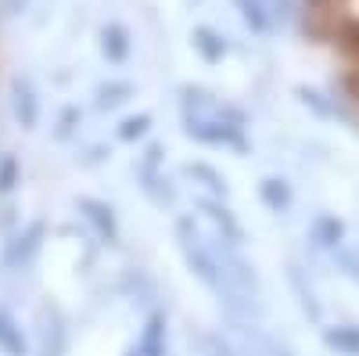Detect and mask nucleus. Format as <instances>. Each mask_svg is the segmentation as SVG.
Wrapping results in <instances>:
<instances>
[{
  "instance_id": "nucleus-14",
  "label": "nucleus",
  "mask_w": 359,
  "mask_h": 356,
  "mask_svg": "<svg viewBox=\"0 0 359 356\" xmlns=\"http://www.w3.org/2000/svg\"><path fill=\"white\" fill-rule=\"evenodd\" d=\"M147 123H151L147 115L126 119V123H123V130H118V140H137V137H144V133H147Z\"/></svg>"
},
{
  "instance_id": "nucleus-11",
  "label": "nucleus",
  "mask_w": 359,
  "mask_h": 356,
  "mask_svg": "<svg viewBox=\"0 0 359 356\" xmlns=\"http://www.w3.org/2000/svg\"><path fill=\"white\" fill-rule=\"evenodd\" d=\"M323 342L345 352V356H359V328L355 324H341V328H327L323 331Z\"/></svg>"
},
{
  "instance_id": "nucleus-10",
  "label": "nucleus",
  "mask_w": 359,
  "mask_h": 356,
  "mask_svg": "<svg viewBox=\"0 0 359 356\" xmlns=\"http://www.w3.org/2000/svg\"><path fill=\"white\" fill-rule=\"evenodd\" d=\"M15 115L22 130H36V119H40V105L33 98V91H29L25 83H15Z\"/></svg>"
},
{
  "instance_id": "nucleus-3",
  "label": "nucleus",
  "mask_w": 359,
  "mask_h": 356,
  "mask_svg": "<svg viewBox=\"0 0 359 356\" xmlns=\"http://www.w3.org/2000/svg\"><path fill=\"white\" fill-rule=\"evenodd\" d=\"M76 205H79V213L86 216V223L101 234V242H108V245L118 242V223H115V216H111V205H104V202H97V198H86V195H83Z\"/></svg>"
},
{
  "instance_id": "nucleus-5",
  "label": "nucleus",
  "mask_w": 359,
  "mask_h": 356,
  "mask_svg": "<svg viewBox=\"0 0 359 356\" xmlns=\"http://www.w3.org/2000/svg\"><path fill=\"white\" fill-rule=\"evenodd\" d=\"M198 205L205 209V216L216 223L219 237H226L230 245H245V230H241V223L230 216V209H226L223 202H216V198H198Z\"/></svg>"
},
{
  "instance_id": "nucleus-6",
  "label": "nucleus",
  "mask_w": 359,
  "mask_h": 356,
  "mask_svg": "<svg viewBox=\"0 0 359 356\" xmlns=\"http://www.w3.org/2000/svg\"><path fill=\"white\" fill-rule=\"evenodd\" d=\"M259 198H262V205L269 213H287L291 209V187L280 180V176H266V180L259 184Z\"/></svg>"
},
{
  "instance_id": "nucleus-9",
  "label": "nucleus",
  "mask_w": 359,
  "mask_h": 356,
  "mask_svg": "<svg viewBox=\"0 0 359 356\" xmlns=\"http://www.w3.org/2000/svg\"><path fill=\"white\" fill-rule=\"evenodd\" d=\"M43 234V223H33V227H29L22 237H15V245L4 252V266H18V263H29V256H33L36 252V237Z\"/></svg>"
},
{
  "instance_id": "nucleus-17",
  "label": "nucleus",
  "mask_w": 359,
  "mask_h": 356,
  "mask_svg": "<svg viewBox=\"0 0 359 356\" xmlns=\"http://www.w3.org/2000/svg\"><path fill=\"white\" fill-rule=\"evenodd\" d=\"M341 263H345V270L359 281V256H352V252H341Z\"/></svg>"
},
{
  "instance_id": "nucleus-15",
  "label": "nucleus",
  "mask_w": 359,
  "mask_h": 356,
  "mask_svg": "<svg viewBox=\"0 0 359 356\" xmlns=\"http://www.w3.org/2000/svg\"><path fill=\"white\" fill-rule=\"evenodd\" d=\"M198 47L205 51V58L208 62H216V58H223V44L208 33V29H198Z\"/></svg>"
},
{
  "instance_id": "nucleus-13",
  "label": "nucleus",
  "mask_w": 359,
  "mask_h": 356,
  "mask_svg": "<svg viewBox=\"0 0 359 356\" xmlns=\"http://www.w3.org/2000/svg\"><path fill=\"white\" fill-rule=\"evenodd\" d=\"M18 173H22V166H18L15 155H4V159H0V191H4V195L18 184Z\"/></svg>"
},
{
  "instance_id": "nucleus-2",
  "label": "nucleus",
  "mask_w": 359,
  "mask_h": 356,
  "mask_svg": "<svg viewBox=\"0 0 359 356\" xmlns=\"http://www.w3.org/2000/svg\"><path fill=\"white\" fill-rule=\"evenodd\" d=\"M184 133L198 144H208V147H230V152H248V140L241 137V126H230V123H219V119H191L187 115V126Z\"/></svg>"
},
{
  "instance_id": "nucleus-16",
  "label": "nucleus",
  "mask_w": 359,
  "mask_h": 356,
  "mask_svg": "<svg viewBox=\"0 0 359 356\" xmlns=\"http://www.w3.org/2000/svg\"><path fill=\"white\" fill-rule=\"evenodd\" d=\"M76 119H79V108H69V112L62 115V123H57V137H62V140L72 133V123H76Z\"/></svg>"
},
{
  "instance_id": "nucleus-7",
  "label": "nucleus",
  "mask_w": 359,
  "mask_h": 356,
  "mask_svg": "<svg viewBox=\"0 0 359 356\" xmlns=\"http://www.w3.org/2000/svg\"><path fill=\"white\" fill-rule=\"evenodd\" d=\"M0 352L4 356H29V345H25V335L15 324V317L8 310H0Z\"/></svg>"
},
{
  "instance_id": "nucleus-4",
  "label": "nucleus",
  "mask_w": 359,
  "mask_h": 356,
  "mask_svg": "<svg viewBox=\"0 0 359 356\" xmlns=\"http://www.w3.org/2000/svg\"><path fill=\"white\" fill-rule=\"evenodd\" d=\"M126 356H165V313H151L140 328L137 345H130Z\"/></svg>"
},
{
  "instance_id": "nucleus-1",
  "label": "nucleus",
  "mask_w": 359,
  "mask_h": 356,
  "mask_svg": "<svg viewBox=\"0 0 359 356\" xmlns=\"http://www.w3.org/2000/svg\"><path fill=\"white\" fill-rule=\"evenodd\" d=\"M176 242H180V252H184V259H187V266H191V274H194L208 291H212L219 303H226L230 313H241V303H248V299L230 284V277L223 274V266H219L212 245L198 237L191 216H180V220H176Z\"/></svg>"
},
{
  "instance_id": "nucleus-8",
  "label": "nucleus",
  "mask_w": 359,
  "mask_h": 356,
  "mask_svg": "<svg viewBox=\"0 0 359 356\" xmlns=\"http://www.w3.org/2000/svg\"><path fill=\"white\" fill-rule=\"evenodd\" d=\"M341 237H345V227H341L338 216L320 213V216L313 220V242H316L320 249H338V245H341Z\"/></svg>"
},
{
  "instance_id": "nucleus-12",
  "label": "nucleus",
  "mask_w": 359,
  "mask_h": 356,
  "mask_svg": "<svg viewBox=\"0 0 359 356\" xmlns=\"http://www.w3.org/2000/svg\"><path fill=\"white\" fill-rule=\"evenodd\" d=\"M184 173H187V176H194V180H201V187H205V191H212V195H226V176H223V173H216L208 162H187V166H184Z\"/></svg>"
}]
</instances>
